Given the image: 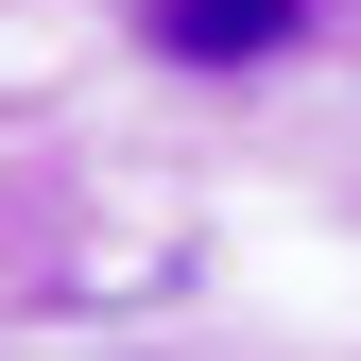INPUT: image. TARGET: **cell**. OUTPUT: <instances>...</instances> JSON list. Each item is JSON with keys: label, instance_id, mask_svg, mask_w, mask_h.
<instances>
[{"label": "cell", "instance_id": "1", "mask_svg": "<svg viewBox=\"0 0 361 361\" xmlns=\"http://www.w3.org/2000/svg\"><path fill=\"white\" fill-rule=\"evenodd\" d=\"M155 35H172V52H207V69H224V52H276V35H293V0H172Z\"/></svg>", "mask_w": 361, "mask_h": 361}]
</instances>
